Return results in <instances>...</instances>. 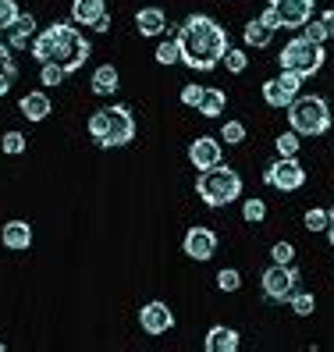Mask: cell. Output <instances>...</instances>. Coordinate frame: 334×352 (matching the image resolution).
<instances>
[{
    "instance_id": "cell-10",
    "label": "cell",
    "mask_w": 334,
    "mask_h": 352,
    "mask_svg": "<svg viewBox=\"0 0 334 352\" xmlns=\"http://www.w3.org/2000/svg\"><path fill=\"white\" fill-rule=\"evenodd\" d=\"M299 93H302V75H296V72H281L278 78L263 82V103L274 111H288V103Z\"/></svg>"
},
{
    "instance_id": "cell-42",
    "label": "cell",
    "mask_w": 334,
    "mask_h": 352,
    "mask_svg": "<svg viewBox=\"0 0 334 352\" xmlns=\"http://www.w3.org/2000/svg\"><path fill=\"white\" fill-rule=\"evenodd\" d=\"M0 352H4V342H0Z\"/></svg>"
},
{
    "instance_id": "cell-6",
    "label": "cell",
    "mask_w": 334,
    "mask_h": 352,
    "mask_svg": "<svg viewBox=\"0 0 334 352\" xmlns=\"http://www.w3.org/2000/svg\"><path fill=\"white\" fill-rule=\"evenodd\" d=\"M324 60H327L324 47H320V43H313V39H306V36L288 39V43L281 47V54H278L281 72H296V75H302V78L317 75V72L324 68Z\"/></svg>"
},
{
    "instance_id": "cell-2",
    "label": "cell",
    "mask_w": 334,
    "mask_h": 352,
    "mask_svg": "<svg viewBox=\"0 0 334 352\" xmlns=\"http://www.w3.org/2000/svg\"><path fill=\"white\" fill-rule=\"evenodd\" d=\"M29 50H32V57L39 60V65L54 60V65H60L68 75L78 72L89 60V54H93L89 39L82 36V29L75 22H54V25H47L43 32H36Z\"/></svg>"
},
{
    "instance_id": "cell-9",
    "label": "cell",
    "mask_w": 334,
    "mask_h": 352,
    "mask_svg": "<svg viewBox=\"0 0 334 352\" xmlns=\"http://www.w3.org/2000/svg\"><path fill=\"white\" fill-rule=\"evenodd\" d=\"M263 182L270 189H281V192H296L306 185V168L299 164V157H278L263 168Z\"/></svg>"
},
{
    "instance_id": "cell-33",
    "label": "cell",
    "mask_w": 334,
    "mask_h": 352,
    "mask_svg": "<svg viewBox=\"0 0 334 352\" xmlns=\"http://www.w3.org/2000/svg\"><path fill=\"white\" fill-rule=\"evenodd\" d=\"M221 139L227 142V146H238V142L245 139V125H242V121H224V129H221Z\"/></svg>"
},
{
    "instance_id": "cell-1",
    "label": "cell",
    "mask_w": 334,
    "mask_h": 352,
    "mask_svg": "<svg viewBox=\"0 0 334 352\" xmlns=\"http://www.w3.org/2000/svg\"><path fill=\"white\" fill-rule=\"evenodd\" d=\"M178 39V54H181V65L192 68V72H214L232 39H227V29L210 14H189L185 22L175 29Z\"/></svg>"
},
{
    "instance_id": "cell-21",
    "label": "cell",
    "mask_w": 334,
    "mask_h": 352,
    "mask_svg": "<svg viewBox=\"0 0 334 352\" xmlns=\"http://www.w3.org/2000/svg\"><path fill=\"white\" fill-rule=\"evenodd\" d=\"M121 89V78H118V68L114 65H100L93 72V93L96 96H114Z\"/></svg>"
},
{
    "instance_id": "cell-3",
    "label": "cell",
    "mask_w": 334,
    "mask_h": 352,
    "mask_svg": "<svg viewBox=\"0 0 334 352\" xmlns=\"http://www.w3.org/2000/svg\"><path fill=\"white\" fill-rule=\"evenodd\" d=\"M86 132H89V139H96V146H103V150L129 146V142L135 139V114H132V107H124V103L93 111L89 121H86Z\"/></svg>"
},
{
    "instance_id": "cell-28",
    "label": "cell",
    "mask_w": 334,
    "mask_h": 352,
    "mask_svg": "<svg viewBox=\"0 0 334 352\" xmlns=\"http://www.w3.org/2000/svg\"><path fill=\"white\" fill-rule=\"evenodd\" d=\"M242 217H245L249 224H263V217H267V203L256 199V196H249V199L242 203Z\"/></svg>"
},
{
    "instance_id": "cell-8",
    "label": "cell",
    "mask_w": 334,
    "mask_h": 352,
    "mask_svg": "<svg viewBox=\"0 0 334 352\" xmlns=\"http://www.w3.org/2000/svg\"><path fill=\"white\" fill-rule=\"evenodd\" d=\"M299 281H302V274H299L296 263H270L267 271H263V278H260L263 299L281 306V302H288L291 296L299 292Z\"/></svg>"
},
{
    "instance_id": "cell-7",
    "label": "cell",
    "mask_w": 334,
    "mask_h": 352,
    "mask_svg": "<svg viewBox=\"0 0 334 352\" xmlns=\"http://www.w3.org/2000/svg\"><path fill=\"white\" fill-rule=\"evenodd\" d=\"M313 11H317V0H270L260 18L278 32V29H302L313 18Z\"/></svg>"
},
{
    "instance_id": "cell-29",
    "label": "cell",
    "mask_w": 334,
    "mask_h": 352,
    "mask_svg": "<svg viewBox=\"0 0 334 352\" xmlns=\"http://www.w3.org/2000/svg\"><path fill=\"white\" fill-rule=\"evenodd\" d=\"M327 224H331V210H324V206L306 210V232H327Z\"/></svg>"
},
{
    "instance_id": "cell-15",
    "label": "cell",
    "mask_w": 334,
    "mask_h": 352,
    "mask_svg": "<svg viewBox=\"0 0 334 352\" xmlns=\"http://www.w3.org/2000/svg\"><path fill=\"white\" fill-rule=\"evenodd\" d=\"M238 345H242V335L235 327H224V324H214L203 338L206 352H238Z\"/></svg>"
},
{
    "instance_id": "cell-17",
    "label": "cell",
    "mask_w": 334,
    "mask_h": 352,
    "mask_svg": "<svg viewBox=\"0 0 334 352\" xmlns=\"http://www.w3.org/2000/svg\"><path fill=\"white\" fill-rule=\"evenodd\" d=\"M103 14H107V4H103V0H71V22L75 25L93 29Z\"/></svg>"
},
{
    "instance_id": "cell-34",
    "label": "cell",
    "mask_w": 334,
    "mask_h": 352,
    "mask_svg": "<svg viewBox=\"0 0 334 352\" xmlns=\"http://www.w3.org/2000/svg\"><path fill=\"white\" fill-rule=\"evenodd\" d=\"M18 14H22V11H18L14 0H0V32H8L18 22Z\"/></svg>"
},
{
    "instance_id": "cell-25",
    "label": "cell",
    "mask_w": 334,
    "mask_h": 352,
    "mask_svg": "<svg viewBox=\"0 0 334 352\" xmlns=\"http://www.w3.org/2000/svg\"><path fill=\"white\" fill-rule=\"evenodd\" d=\"M288 306H291V314H296V317H313V314H317V299H313V292H296L288 299Z\"/></svg>"
},
{
    "instance_id": "cell-19",
    "label": "cell",
    "mask_w": 334,
    "mask_h": 352,
    "mask_svg": "<svg viewBox=\"0 0 334 352\" xmlns=\"http://www.w3.org/2000/svg\"><path fill=\"white\" fill-rule=\"evenodd\" d=\"M18 111H22L25 121H43L54 107H50V96L36 89V93H25L22 100H18Z\"/></svg>"
},
{
    "instance_id": "cell-27",
    "label": "cell",
    "mask_w": 334,
    "mask_h": 352,
    "mask_svg": "<svg viewBox=\"0 0 334 352\" xmlns=\"http://www.w3.org/2000/svg\"><path fill=\"white\" fill-rule=\"evenodd\" d=\"M68 78V72L60 68V65H54V60H47V65H39V82L50 89V86H60V82Z\"/></svg>"
},
{
    "instance_id": "cell-12",
    "label": "cell",
    "mask_w": 334,
    "mask_h": 352,
    "mask_svg": "<svg viewBox=\"0 0 334 352\" xmlns=\"http://www.w3.org/2000/svg\"><path fill=\"white\" fill-rule=\"evenodd\" d=\"M139 327L146 335H167V331L175 327V309L167 306L164 299H153L139 309Z\"/></svg>"
},
{
    "instance_id": "cell-4",
    "label": "cell",
    "mask_w": 334,
    "mask_h": 352,
    "mask_svg": "<svg viewBox=\"0 0 334 352\" xmlns=\"http://www.w3.org/2000/svg\"><path fill=\"white\" fill-rule=\"evenodd\" d=\"M196 196L206 203V206H227L242 196V178L232 164H214L196 175Z\"/></svg>"
},
{
    "instance_id": "cell-40",
    "label": "cell",
    "mask_w": 334,
    "mask_h": 352,
    "mask_svg": "<svg viewBox=\"0 0 334 352\" xmlns=\"http://www.w3.org/2000/svg\"><path fill=\"white\" fill-rule=\"evenodd\" d=\"M324 235H327V242H331V245H334V221H331V224H327V232H324Z\"/></svg>"
},
{
    "instance_id": "cell-13",
    "label": "cell",
    "mask_w": 334,
    "mask_h": 352,
    "mask_svg": "<svg viewBox=\"0 0 334 352\" xmlns=\"http://www.w3.org/2000/svg\"><path fill=\"white\" fill-rule=\"evenodd\" d=\"M224 160V150H221V139L214 135H199L192 139V146H189V164L196 171H206V168H214V164Z\"/></svg>"
},
{
    "instance_id": "cell-32",
    "label": "cell",
    "mask_w": 334,
    "mask_h": 352,
    "mask_svg": "<svg viewBox=\"0 0 334 352\" xmlns=\"http://www.w3.org/2000/svg\"><path fill=\"white\" fill-rule=\"evenodd\" d=\"M245 65H249V54H245V50H235V47H227V54H224V68L232 72V75H242Z\"/></svg>"
},
{
    "instance_id": "cell-39",
    "label": "cell",
    "mask_w": 334,
    "mask_h": 352,
    "mask_svg": "<svg viewBox=\"0 0 334 352\" xmlns=\"http://www.w3.org/2000/svg\"><path fill=\"white\" fill-rule=\"evenodd\" d=\"M93 29H96V32H107V29H111V14H103V18H100V22L93 25Z\"/></svg>"
},
{
    "instance_id": "cell-14",
    "label": "cell",
    "mask_w": 334,
    "mask_h": 352,
    "mask_svg": "<svg viewBox=\"0 0 334 352\" xmlns=\"http://www.w3.org/2000/svg\"><path fill=\"white\" fill-rule=\"evenodd\" d=\"M0 242H4V250L11 253H25L32 245V224L29 221H8L4 228H0Z\"/></svg>"
},
{
    "instance_id": "cell-35",
    "label": "cell",
    "mask_w": 334,
    "mask_h": 352,
    "mask_svg": "<svg viewBox=\"0 0 334 352\" xmlns=\"http://www.w3.org/2000/svg\"><path fill=\"white\" fill-rule=\"evenodd\" d=\"M302 36H306V39H313V43H320V47H324L327 39H331V36H327V25L320 22V18H317V22L309 18V22L302 25Z\"/></svg>"
},
{
    "instance_id": "cell-31",
    "label": "cell",
    "mask_w": 334,
    "mask_h": 352,
    "mask_svg": "<svg viewBox=\"0 0 334 352\" xmlns=\"http://www.w3.org/2000/svg\"><path fill=\"white\" fill-rule=\"evenodd\" d=\"M217 288H221V292H238V288H242V274L235 271V267H224V271H217Z\"/></svg>"
},
{
    "instance_id": "cell-5",
    "label": "cell",
    "mask_w": 334,
    "mask_h": 352,
    "mask_svg": "<svg viewBox=\"0 0 334 352\" xmlns=\"http://www.w3.org/2000/svg\"><path fill=\"white\" fill-rule=\"evenodd\" d=\"M288 125L291 132H299L302 139H317L331 129V107L327 100L317 96V93H299L296 100L288 103Z\"/></svg>"
},
{
    "instance_id": "cell-24",
    "label": "cell",
    "mask_w": 334,
    "mask_h": 352,
    "mask_svg": "<svg viewBox=\"0 0 334 352\" xmlns=\"http://www.w3.org/2000/svg\"><path fill=\"white\" fill-rule=\"evenodd\" d=\"M299 146H302V135L299 132H281L278 139H274V150H278V157H299Z\"/></svg>"
},
{
    "instance_id": "cell-37",
    "label": "cell",
    "mask_w": 334,
    "mask_h": 352,
    "mask_svg": "<svg viewBox=\"0 0 334 352\" xmlns=\"http://www.w3.org/2000/svg\"><path fill=\"white\" fill-rule=\"evenodd\" d=\"M270 260H274V263H296V245H291V242H274Z\"/></svg>"
},
{
    "instance_id": "cell-41",
    "label": "cell",
    "mask_w": 334,
    "mask_h": 352,
    "mask_svg": "<svg viewBox=\"0 0 334 352\" xmlns=\"http://www.w3.org/2000/svg\"><path fill=\"white\" fill-rule=\"evenodd\" d=\"M331 221H334V206H331Z\"/></svg>"
},
{
    "instance_id": "cell-38",
    "label": "cell",
    "mask_w": 334,
    "mask_h": 352,
    "mask_svg": "<svg viewBox=\"0 0 334 352\" xmlns=\"http://www.w3.org/2000/svg\"><path fill=\"white\" fill-rule=\"evenodd\" d=\"M320 22H324V25H327V36H331V39H334V8H331V11H324V14H320Z\"/></svg>"
},
{
    "instance_id": "cell-18",
    "label": "cell",
    "mask_w": 334,
    "mask_h": 352,
    "mask_svg": "<svg viewBox=\"0 0 334 352\" xmlns=\"http://www.w3.org/2000/svg\"><path fill=\"white\" fill-rule=\"evenodd\" d=\"M36 39V18L32 14H18V22L8 29V47L11 50H25Z\"/></svg>"
},
{
    "instance_id": "cell-20",
    "label": "cell",
    "mask_w": 334,
    "mask_h": 352,
    "mask_svg": "<svg viewBox=\"0 0 334 352\" xmlns=\"http://www.w3.org/2000/svg\"><path fill=\"white\" fill-rule=\"evenodd\" d=\"M242 39H245V47H253V50H267L270 39H274V29H270L263 18H253V22H245Z\"/></svg>"
},
{
    "instance_id": "cell-16",
    "label": "cell",
    "mask_w": 334,
    "mask_h": 352,
    "mask_svg": "<svg viewBox=\"0 0 334 352\" xmlns=\"http://www.w3.org/2000/svg\"><path fill=\"white\" fill-rule=\"evenodd\" d=\"M135 29H139V36H146V39L164 36V32H167V14H164L160 8H139Z\"/></svg>"
},
{
    "instance_id": "cell-36",
    "label": "cell",
    "mask_w": 334,
    "mask_h": 352,
    "mask_svg": "<svg viewBox=\"0 0 334 352\" xmlns=\"http://www.w3.org/2000/svg\"><path fill=\"white\" fill-rule=\"evenodd\" d=\"M203 93H206V86H199V82H189V86L181 89V103H185V107H196V111H199Z\"/></svg>"
},
{
    "instance_id": "cell-23",
    "label": "cell",
    "mask_w": 334,
    "mask_h": 352,
    "mask_svg": "<svg viewBox=\"0 0 334 352\" xmlns=\"http://www.w3.org/2000/svg\"><path fill=\"white\" fill-rule=\"evenodd\" d=\"M224 107H227V96H224L221 89H206V93H203V103H199V114H203V118H221Z\"/></svg>"
},
{
    "instance_id": "cell-26",
    "label": "cell",
    "mask_w": 334,
    "mask_h": 352,
    "mask_svg": "<svg viewBox=\"0 0 334 352\" xmlns=\"http://www.w3.org/2000/svg\"><path fill=\"white\" fill-rule=\"evenodd\" d=\"M153 57H157V65H178V60H181V54H178V39H175V36H167L164 43L157 47Z\"/></svg>"
},
{
    "instance_id": "cell-11",
    "label": "cell",
    "mask_w": 334,
    "mask_h": 352,
    "mask_svg": "<svg viewBox=\"0 0 334 352\" xmlns=\"http://www.w3.org/2000/svg\"><path fill=\"white\" fill-rule=\"evenodd\" d=\"M181 253L196 260V263H206L214 253H217V235H214V228H203V224H192L189 232H185L181 239Z\"/></svg>"
},
{
    "instance_id": "cell-30",
    "label": "cell",
    "mask_w": 334,
    "mask_h": 352,
    "mask_svg": "<svg viewBox=\"0 0 334 352\" xmlns=\"http://www.w3.org/2000/svg\"><path fill=\"white\" fill-rule=\"evenodd\" d=\"M0 150H4L8 157H22V153H25V135H22V132H4V139H0Z\"/></svg>"
},
{
    "instance_id": "cell-22",
    "label": "cell",
    "mask_w": 334,
    "mask_h": 352,
    "mask_svg": "<svg viewBox=\"0 0 334 352\" xmlns=\"http://www.w3.org/2000/svg\"><path fill=\"white\" fill-rule=\"evenodd\" d=\"M14 78H18L14 54H11V47H8V43H0V96H8V93H11Z\"/></svg>"
}]
</instances>
